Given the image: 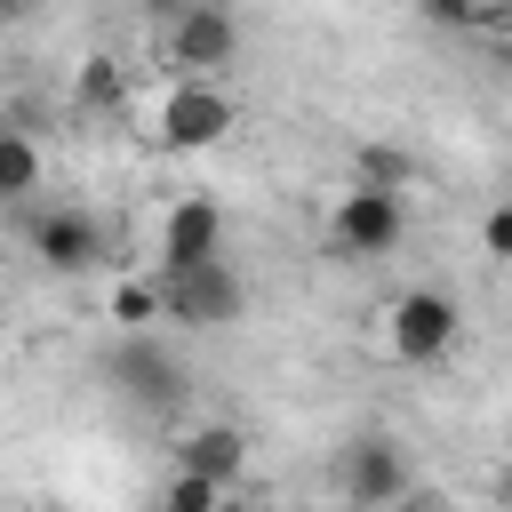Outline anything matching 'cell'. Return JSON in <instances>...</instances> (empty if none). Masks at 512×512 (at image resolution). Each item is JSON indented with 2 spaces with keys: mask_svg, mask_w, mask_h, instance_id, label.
I'll use <instances>...</instances> for the list:
<instances>
[{
  "mask_svg": "<svg viewBox=\"0 0 512 512\" xmlns=\"http://www.w3.org/2000/svg\"><path fill=\"white\" fill-rule=\"evenodd\" d=\"M424 24H448V32H464V24H496L504 16V0H408Z\"/></svg>",
  "mask_w": 512,
  "mask_h": 512,
  "instance_id": "5bb4252c",
  "label": "cell"
},
{
  "mask_svg": "<svg viewBox=\"0 0 512 512\" xmlns=\"http://www.w3.org/2000/svg\"><path fill=\"white\" fill-rule=\"evenodd\" d=\"M72 104H80V112H96V120H104V112H128V72H120V56H104V48H96V56H80Z\"/></svg>",
  "mask_w": 512,
  "mask_h": 512,
  "instance_id": "8fae6325",
  "label": "cell"
},
{
  "mask_svg": "<svg viewBox=\"0 0 512 512\" xmlns=\"http://www.w3.org/2000/svg\"><path fill=\"white\" fill-rule=\"evenodd\" d=\"M216 504H224V488H216L208 472H184V464H176V480L160 488V512H216Z\"/></svg>",
  "mask_w": 512,
  "mask_h": 512,
  "instance_id": "4fadbf2b",
  "label": "cell"
},
{
  "mask_svg": "<svg viewBox=\"0 0 512 512\" xmlns=\"http://www.w3.org/2000/svg\"><path fill=\"white\" fill-rule=\"evenodd\" d=\"M112 384H120V400H136V408H152V416H176V400H184V368H176V352L152 344L144 328H128V344L112 352Z\"/></svg>",
  "mask_w": 512,
  "mask_h": 512,
  "instance_id": "52a82bcc",
  "label": "cell"
},
{
  "mask_svg": "<svg viewBox=\"0 0 512 512\" xmlns=\"http://www.w3.org/2000/svg\"><path fill=\"white\" fill-rule=\"evenodd\" d=\"M8 16H24V0H0V24H8Z\"/></svg>",
  "mask_w": 512,
  "mask_h": 512,
  "instance_id": "ac0fdd59",
  "label": "cell"
},
{
  "mask_svg": "<svg viewBox=\"0 0 512 512\" xmlns=\"http://www.w3.org/2000/svg\"><path fill=\"white\" fill-rule=\"evenodd\" d=\"M32 192H40V144L0 120V208H16V200H32Z\"/></svg>",
  "mask_w": 512,
  "mask_h": 512,
  "instance_id": "7c38bea8",
  "label": "cell"
},
{
  "mask_svg": "<svg viewBox=\"0 0 512 512\" xmlns=\"http://www.w3.org/2000/svg\"><path fill=\"white\" fill-rule=\"evenodd\" d=\"M112 320L120 328H152L160 320V280H120L112 288Z\"/></svg>",
  "mask_w": 512,
  "mask_h": 512,
  "instance_id": "9a60e30c",
  "label": "cell"
},
{
  "mask_svg": "<svg viewBox=\"0 0 512 512\" xmlns=\"http://www.w3.org/2000/svg\"><path fill=\"white\" fill-rule=\"evenodd\" d=\"M320 232H328L336 256H392L408 240V208H400L392 184H344Z\"/></svg>",
  "mask_w": 512,
  "mask_h": 512,
  "instance_id": "3957f363",
  "label": "cell"
},
{
  "mask_svg": "<svg viewBox=\"0 0 512 512\" xmlns=\"http://www.w3.org/2000/svg\"><path fill=\"white\" fill-rule=\"evenodd\" d=\"M336 496L360 504V512H400L416 504V472H408V448L392 432H360L336 448Z\"/></svg>",
  "mask_w": 512,
  "mask_h": 512,
  "instance_id": "6da1fadb",
  "label": "cell"
},
{
  "mask_svg": "<svg viewBox=\"0 0 512 512\" xmlns=\"http://www.w3.org/2000/svg\"><path fill=\"white\" fill-rule=\"evenodd\" d=\"M32 256L48 272H96V264H112V232L88 208H40L32 216Z\"/></svg>",
  "mask_w": 512,
  "mask_h": 512,
  "instance_id": "ba28073f",
  "label": "cell"
},
{
  "mask_svg": "<svg viewBox=\"0 0 512 512\" xmlns=\"http://www.w3.org/2000/svg\"><path fill=\"white\" fill-rule=\"evenodd\" d=\"M240 56V24L224 0H184L176 24H168V64L176 72H224Z\"/></svg>",
  "mask_w": 512,
  "mask_h": 512,
  "instance_id": "8992f818",
  "label": "cell"
},
{
  "mask_svg": "<svg viewBox=\"0 0 512 512\" xmlns=\"http://www.w3.org/2000/svg\"><path fill=\"white\" fill-rule=\"evenodd\" d=\"M360 184H392V192H400V184H408V160L384 152V144H368V152H360Z\"/></svg>",
  "mask_w": 512,
  "mask_h": 512,
  "instance_id": "2e32d148",
  "label": "cell"
},
{
  "mask_svg": "<svg viewBox=\"0 0 512 512\" xmlns=\"http://www.w3.org/2000/svg\"><path fill=\"white\" fill-rule=\"evenodd\" d=\"M240 304H248V288H240V272L224 264V248L200 256V264L160 272V320H176V328H232Z\"/></svg>",
  "mask_w": 512,
  "mask_h": 512,
  "instance_id": "7a4b0ae2",
  "label": "cell"
},
{
  "mask_svg": "<svg viewBox=\"0 0 512 512\" xmlns=\"http://www.w3.org/2000/svg\"><path fill=\"white\" fill-rule=\"evenodd\" d=\"M480 248H488V264L512 256V208H488V216H480Z\"/></svg>",
  "mask_w": 512,
  "mask_h": 512,
  "instance_id": "e0dca14e",
  "label": "cell"
},
{
  "mask_svg": "<svg viewBox=\"0 0 512 512\" xmlns=\"http://www.w3.org/2000/svg\"><path fill=\"white\" fill-rule=\"evenodd\" d=\"M216 248H224V208H216L208 192L168 200V216H160V272L200 264V256H216Z\"/></svg>",
  "mask_w": 512,
  "mask_h": 512,
  "instance_id": "9c48e42d",
  "label": "cell"
},
{
  "mask_svg": "<svg viewBox=\"0 0 512 512\" xmlns=\"http://www.w3.org/2000/svg\"><path fill=\"white\" fill-rule=\"evenodd\" d=\"M456 328H464V312H456L448 288H400V296L384 304V344H392V360H408V368L448 360Z\"/></svg>",
  "mask_w": 512,
  "mask_h": 512,
  "instance_id": "277c9868",
  "label": "cell"
},
{
  "mask_svg": "<svg viewBox=\"0 0 512 512\" xmlns=\"http://www.w3.org/2000/svg\"><path fill=\"white\" fill-rule=\"evenodd\" d=\"M176 8H184V0H176Z\"/></svg>",
  "mask_w": 512,
  "mask_h": 512,
  "instance_id": "d6986e66",
  "label": "cell"
},
{
  "mask_svg": "<svg viewBox=\"0 0 512 512\" xmlns=\"http://www.w3.org/2000/svg\"><path fill=\"white\" fill-rule=\"evenodd\" d=\"M232 120H240V104L216 88V72H184L160 104V152H208L232 136Z\"/></svg>",
  "mask_w": 512,
  "mask_h": 512,
  "instance_id": "5b68a950",
  "label": "cell"
},
{
  "mask_svg": "<svg viewBox=\"0 0 512 512\" xmlns=\"http://www.w3.org/2000/svg\"><path fill=\"white\" fill-rule=\"evenodd\" d=\"M176 464H184V472H208L216 488H232V480L248 472V432L224 424V416H216V424H184V432H176Z\"/></svg>",
  "mask_w": 512,
  "mask_h": 512,
  "instance_id": "30bf717a",
  "label": "cell"
}]
</instances>
